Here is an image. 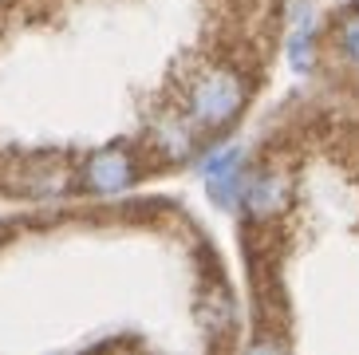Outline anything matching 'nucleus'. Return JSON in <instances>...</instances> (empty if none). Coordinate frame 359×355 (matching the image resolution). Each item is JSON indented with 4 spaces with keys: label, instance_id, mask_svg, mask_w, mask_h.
Segmentation results:
<instances>
[{
    "label": "nucleus",
    "instance_id": "7ed1b4c3",
    "mask_svg": "<svg viewBox=\"0 0 359 355\" xmlns=\"http://www.w3.org/2000/svg\"><path fill=\"white\" fill-rule=\"evenodd\" d=\"M201 178L210 194L217 198V206H237L245 198V174H241V150L237 147H222L213 150L205 162H201Z\"/></svg>",
    "mask_w": 359,
    "mask_h": 355
},
{
    "label": "nucleus",
    "instance_id": "f257e3e1",
    "mask_svg": "<svg viewBox=\"0 0 359 355\" xmlns=\"http://www.w3.org/2000/svg\"><path fill=\"white\" fill-rule=\"evenodd\" d=\"M245 79L229 67H213V72L198 75L190 99H186V115L194 126H225L237 111L245 107Z\"/></svg>",
    "mask_w": 359,
    "mask_h": 355
},
{
    "label": "nucleus",
    "instance_id": "39448f33",
    "mask_svg": "<svg viewBox=\"0 0 359 355\" xmlns=\"http://www.w3.org/2000/svg\"><path fill=\"white\" fill-rule=\"evenodd\" d=\"M292 40H288V60H292L296 72H308L312 67V12L308 4H296L292 12Z\"/></svg>",
    "mask_w": 359,
    "mask_h": 355
},
{
    "label": "nucleus",
    "instance_id": "f03ea898",
    "mask_svg": "<svg viewBox=\"0 0 359 355\" xmlns=\"http://www.w3.org/2000/svg\"><path fill=\"white\" fill-rule=\"evenodd\" d=\"M135 174H138V166L127 150L107 147L87 158L79 178H83V189H91V194H118V189H127L135 182Z\"/></svg>",
    "mask_w": 359,
    "mask_h": 355
},
{
    "label": "nucleus",
    "instance_id": "20e7f679",
    "mask_svg": "<svg viewBox=\"0 0 359 355\" xmlns=\"http://www.w3.org/2000/svg\"><path fill=\"white\" fill-rule=\"evenodd\" d=\"M257 217H273L276 209L288 206V178L285 174H257L253 182H245V198Z\"/></svg>",
    "mask_w": 359,
    "mask_h": 355
},
{
    "label": "nucleus",
    "instance_id": "423d86ee",
    "mask_svg": "<svg viewBox=\"0 0 359 355\" xmlns=\"http://www.w3.org/2000/svg\"><path fill=\"white\" fill-rule=\"evenodd\" d=\"M336 48L359 67V12H355V16H348V20L336 28Z\"/></svg>",
    "mask_w": 359,
    "mask_h": 355
}]
</instances>
